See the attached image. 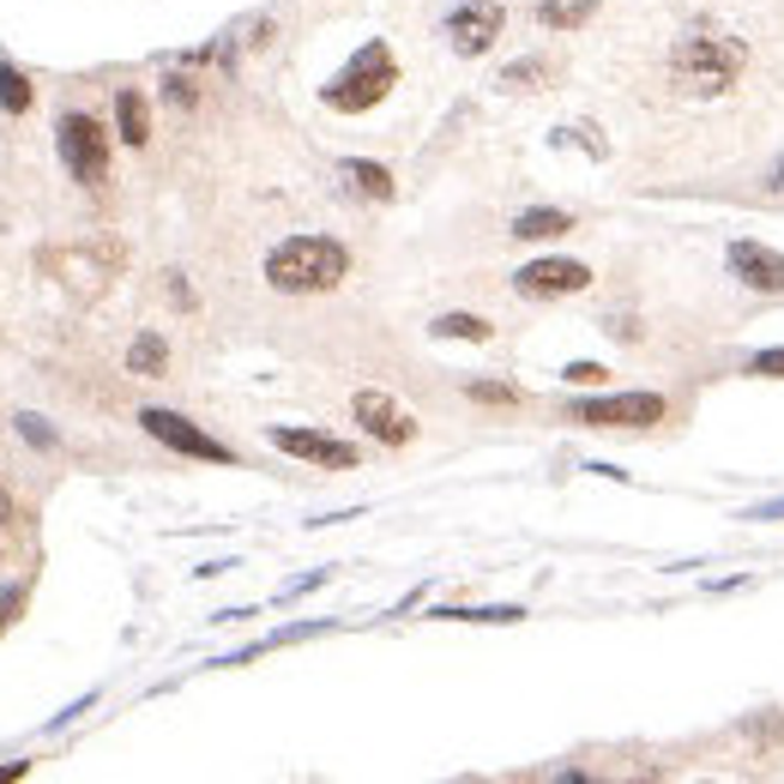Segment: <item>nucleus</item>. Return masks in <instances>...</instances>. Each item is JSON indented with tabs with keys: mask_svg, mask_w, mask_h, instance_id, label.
<instances>
[{
	"mask_svg": "<svg viewBox=\"0 0 784 784\" xmlns=\"http://www.w3.org/2000/svg\"><path fill=\"white\" fill-rule=\"evenodd\" d=\"M344 272H350V254L333 236H291L266 254V284L284 296H320L338 291Z\"/></svg>",
	"mask_w": 784,
	"mask_h": 784,
	"instance_id": "1",
	"label": "nucleus"
},
{
	"mask_svg": "<svg viewBox=\"0 0 784 784\" xmlns=\"http://www.w3.org/2000/svg\"><path fill=\"white\" fill-rule=\"evenodd\" d=\"M749 67V49L736 37H682L676 54H670V79L688 91V98H719L731 91Z\"/></svg>",
	"mask_w": 784,
	"mask_h": 784,
	"instance_id": "2",
	"label": "nucleus"
},
{
	"mask_svg": "<svg viewBox=\"0 0 784 784\" xmlns=\"http://www.w3.org/2000/svg\"><path fill=\"white\" fill-rule=\"evenodd\" d=\"M393 85H398V61H393V49H387V43H368V49H356V61L320 91V103H326V109H338V115H363V109H375Z\"/></svg>",
	"mask_w": 784,
	"mask_h": 784,
	"instance_id": "3",
	"label": "nucleus"
},
{
	"mask_svg": "<svg viewBox=\"0 0 784 784\" xmlns=\"http://www.w3.org/2000/svg\"><path fill=\"white\" fill-rule=\"evenodd\" d=\"M54 145H61V163L73 182L98 187L109 175V133L98 115H61V128H54Z\"/></svg>",
	"mask_w": 784,
	"mask_h": 784,
	"instance_id": "4",
	"label": "nucleus"
},
{
	"mask_svg": "<svg viewBox=\"0 0 784 784\" xmlns=\"http://www.w3.org/2000/svg\"><path fill=\"white\" fill-rule=\"evenodd\" d=\"M664 393H603V398H580V405L568 410L573 422H586V429H652V422H664Z\"/></svg>",
	"mask_w": 784,
	"mask_h": 784,
	"instance_id": "5",
	"label": "nucleus"
},
{
	"mask_svg": "<svg viewBox=\"0 0 784 784\" xmlns=\"http://www.w3.org/2000/svg\"><path fill=\"white\" fill-rule=\"evenodd\" d=\"M140 429L151 435V441H163V447H175V452H187V459H205V465H236V452H230L224 441H212L205 429H194L187 417H175V410H140Z\"/></svg>",
	"mask_w": 784,
	"mask_h": 784,
	"instance_id": "6",
	"label": "nucleus"
},
{
	"mask_svg": "<svg viewBox=\"0 0 784 784\" xmlns=\"http://www.w3.org/2000/svg\"><path fill=\"white\" fill-rule=\"evenodd\" d=\"M501 24H507L501 0H465V7L447 19V43L459 54H489L495 37H501Z\"/></svg>",
	"mask_w": 784,
	"mask_h": 784,
	"instance_id": "7",
	"label": "nucleus"
},
{
	"mask_svg": "<svg viewBox=\"0 0 784 784\" xmlns=\"http://www.w3.org/2000/svg\"><path fill=\"white\" fill-rule=\"evenodd\" d=\"M350 417L363 422V429L375 435L380 447H405V441H417V417H410V410H398L393 398H387V393H375V387L350 398Z\"/></svg>",
	"mask_w": 784,
	"mask_h": 784,
	"instance_id": "8",
	"label": "nucleus"
},
{
	"mask_svg": "<svg viewBox=\"0 0 784 784\" xmlns=\"http://www.w3.org/2000/svg\"><path fill=\"white\" fill-rule=\"evenodd\" d=\"M586 284H591V266H580V259H531V266L513 272L519 296H580Z\"/></svg>",
	"mask_w": 784,
	"mask_h": 784,
	"instance_id": "9",
	"label": "nucleus"
},
{
	"mask_svg": "<svg viewBox=\"0 0 784 784\" xmlns=\"http://www.w3.org/2000/svg\"><path fill=\"white\" fill-rule=\"evenodd\" d=\"M731 278L742 291L761 296H784V254L766 242H731Z\"/></svg>",
	"mask_w": 784,
	"mask_h": 784,
	"instance_id": "10",
	"label": "nucleus"
},
{
	"mask_svg": "<svg viewBox=\"0 0 784 784\" xmlns=\"http://www.w3.org/2000/svg\"><path fill=\"white\" fill-rule=\"evenodd\" d=\"M272 447L291 452V459L326 465V471H356V459H363L350 441H333V435H314V429H272Z\"/></svg>",
	"mask_w": 784,
	"mask_h": 784,
	"instance_id": "11",
	"label": "nucleus"
},
{
	"mask_svg": "<svg viewBox=\"0 0 784 784\" xmlns=\"http://www.w3.org/2000/svg\"><path fill=\"white\" fill-rule=\"evenodd\" d=\"M568 230H573V217L556 212V205H538V212H519L513 217V236L519 242H549V236H568Z\"/></svg>",
	"mask_w": 784,
	"mask_h": 784,
	"instance_id": "12",
	"label": "nucleus"
},
{
	"mask_svg": "<svg viewBox=\"0 0 784 784\" xmlns=\"http://www.w3.org/2000/svg\"><path fill=\"white\" fill-rule=\"evenodd\" d=\"M163 368H170V344H163L157 333H140L128 344V375H140V380H157Z\"/></svg>",
	"mask_w": 784,
	"mask_h": 784,
	"instance_id": "13",
	"label": "nucleus"
},
{
	"mask_svg": "<svg viewBox=\"0 0 784 784\" xmlns=\"http://www.w3.org/2000/svg\"><path fill=\"white\" fill-rule=\"evenodd\" d=\"M115 121H121V140H128L133 151L151 140V115H145V98H140V91H121V98H115Z\"/></svg>",
	"mask_w": 784,
	"mask_h": 784,
	"instance_id": "14",
	"label": "nucleus"
},
{
	"mask_svg": "<svg viewBox=\"0 0 784 784\" xmlns=\"http://www.w3.org/2000/svg\"><path fill=\"white\" fill-rule=\"evenodd\" d=\"M344 182H350L356 194H368V200H393V175L380 170V163H363V157H350V163H344Z\"/></svg>",
	"mask_w": 784,
	"mask_h": 784,
	"instance_id": "15",
	"label": "nucleus"
},
{
	"mask_svg": "<svg viewBox=\"0 0 784 784\" xmlns=\"http://www.w3.org/2000/svg\"><path fill=\"white\" fill-rule=\"evenodd\" d=\"M591 12H598V0H543L538 19L549 24V31H580Z\"/></svg>",
	"mask_w": 784,
	"mask_h": 784,
	"instance_id": "16",
	"label": "nucleus"
},
{
	"mask_svg": "<svg viewBox=\"0 0 784 784\" xmlns=\"http://www.w3.org/2000/svg\"><path fill=\"white\" fill-rule=\"evenodd\" d=\"M435 338H465V344H489L495 338V326L489 320H477V314H441V320L429 326Z\"/></svg>",
	"mask_w": 784,
	"mask_h": 784,
	"instance_id": "17",
	"label": "nucleus"
},
{
	"mask_svg": "<svg viewBox=\"0 0 784 784\" xmlns=\"http://www.w3.org/2000/svg\"><path fill=\"white\" fill-rule=\"evenodd\" d=\"M0 109H7V115H24V109H31V79L7 61H0Z\"/></svg>",
	"mask_w": 784,
	"mask_h": 784,
	"instance_id": "18",
	"label": "nucleus"
},
{
	"mask_svg": "<svg viewBox=\"0 0 784 784\" xmlns=\"http://www.w3.org/2000/svg\"><path fill=\"white\" fill-rule=\"evenodd\" d=\"M495 85H507V91H538V85H549V61H513Z\"/></svg>",
	"mask_w": 784,
	"mask_h": 784,
	"instance_id": "19",
	"label": "nucleus"
},
{
	"mask_svg": "<svg viewBox=\"0 0 784 784\" xmlns=\"http://www.w3.org/2000/svg\"><path fill=\"white\" fill-rule=\"evenodd\" d=\"M465 393H471L477 405H519V387H507V380H471Z\"/></svg>",
	"mask_w": 784,
	"mask_h": 784,
	"instance_id": "20",
	"label": "nucleus"
},
{
	"mask_svg": "<svg viewBox=\"0 0 784 784\" xmlns=\"http://www.w3.org/2000/svg\"><path fill=\"white\" fill-rule=\"evenodd\" d=\"M447 622H519L526 610H513V603H495V610H441Z\"/></svg>",
	"mask_w": 784,
	"mask_h": 784,
	"instance_id": "21",
	"label": "nucleus"
},
{
	"mask_svg": "<svg viewBox=\"0 0 784 784\" xmlns=\"http://www.w3.org/2000/svg\"><path fill=\"white\" fill-rule=\"evenodd\" d=\"M163 98H170V103H182V109H194V103H200V91H194V79L170 73V79H163Z\"/></svg>",
	"mask_w": 784,
	"mask_h": 784,
	"instance_id": "22",
	"label": "nucleus"
},
{
	"mask_svg": "<svg viewBox=\"0 0 784 784\" xmlns=\"http://www.w3.org/2000/svg\"><path fill=\"white\" fill-rule=\"evenodd\" d=\"M19 435H24L31 447H54V429H49L43 417H19Z\"/></svg>",
	"mask_w": 784,
	"mask_h": 784,
	"instance_id": "23",
	"label": "nucleus"
},
{
	"mask_svg": "<svg viewBox=\"0 0 784 784\" xmlns=\"http://www.w3.org/2000/svg\"><path fill=\"white\" fill-rule=\"evenodd\" d=\"M561 380H573V387H598L603 368L598 363H568V368H561Z\"/></svg>",
	"mask_w": 784,
	"mask_h": 784,
	"instance_id": "24",
	"label": "nucleus"
},
{
	"mask_svg": "<svg viewBox=\"0 0 784 784\" xmlns=\"http://www.w3.org/2000/svg\"><path fill=\"white\" fill-rule=\"evenodd\" d=\"M19 610H24V586H0V628H7Z\"/></svg>",
	"mask_w": 784,
	"mask_h": 784,
	"instance_id": "25",
	"label": "nucleus"
},
{
	"mask_svg": "<svg viewBox=\"0 0 784 784\" xmlns=\"http://www.w3.org/2000/svg\"><path fill=\"white\" fill-rule=\"evenodd\" d=\"M749 375H784V350H761L749 363Z\"/></svg>",
	"mask_w": 784,
	"mask_h": 784,
	"instance_id": "26",
	"label": "nucleus"
},
{
	"mask_svg": "<svg viewBox=\"0 0 784 784\" xmlns=\"http://www.w3.org/2000/svg\"><path fill=\"white\" fill-rule=\"evenodd\" d=\"M19 526V507H12V495H7V483H0V531H12Z\"/></svg>",
	"mask_w": 784,
	"mask_h": 784,
	"instance_id": "27",
	"label": "nucleus"
},
{
	"mask_svg": "<svg viewBox=\"0 0 784 784\" xmlns=\"http://www.w3.org/2000/svg\"><path fill=\"white\" fill-rule=\"evenodd\" d=\"M24 773H31V761H7V766H0V784H7V778H24Z\"/></svg>",
	"mask_w": 784,
	"mask_h": 784,
	"instance_id": "28",
	"label": "nucleus"
},
{
	"mask_svg": "<svg viewBox=\"0 0 784 784\" xmlns=\"http://www.w3.org/2000/svg\"><path fill=\"white\" fill-rule=\"evenodd\" d=\"M749 519H784V501H766V507H754Z\"/></svg>",
	"mask_w": 784,
	"mask_h": 784,
	"instance_id": "29",
	"label": "nucleus"
},
{
	"mask_svg": "<svg viewBox=\"0 0 784 784\" xmlns=\"http://www.w3.org/2000/svg\"><path fill=\"white\" fill-rule=\"evenodd\" d=\"M773 194H784V157H778V170H773Z\"/></svg>",
	"mask_w": 784,
	"mask_h": 784,
	"instance_id": "30",
	"label": "nucleus"
}]
</instances>
